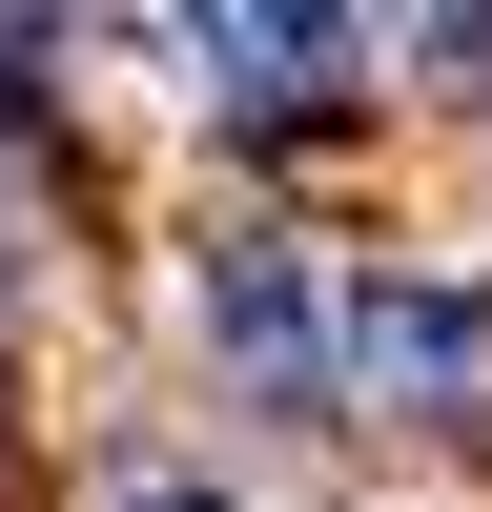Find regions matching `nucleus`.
<instances>
[{"label": "nucleus", "mask_w": 492, "mask_h": 512, "mask_svg": "<svg viewBox=\"0 0 492 512\" xmlns=\"http://www.w3.org/2000/svg\"><path fill=\"white\" fill-rule=\"evenodd\" d=\"M472 369H492V328L451 287H349V390L369 410H472Z\"/></svg>", "instance_id": "obj_3"}, {"label": "nucleus", "mask_w": 492, "mask_h": 512, "mask_svg": "<svg viewBox=\"0 0 492 512\" xmlns=\"http://www.w3.org/2000/svg\"><path fill=\"white\" fill-rule=\"evenodd\" d=\"M103 512H226V492H205V472H123Z\"/></svg>", "instance_id": "obj_4"}, {"label": "nucleus", "mask_w": 492, "mask_h": 512, "mask_svg": "<svg viewBox=\"0 0 492 512\" xmlns=\"http://www.w3.org/2000/svg\"><path fill=\"white\" fill-rule=\"evenodd\" d=\"M185 62H205V103H226V123H287V103H328L369 41H349V21H287V0H246V21L205 0V21H185Z\"/></svg>", "instance_id": "obj_2"}, {"label": "nucleus", "mask_w": 492, "mask_h": 512, "mask_svg": "<svg viewBox=\"0 0 492 512\" xmlns=\"http://www.w3.org/2000/svg\"><path fill=\"white\" fill-rule=\"evenodd\" d=\"M185 328L226 349L246 410H328V390H349V308H328V246L308 226H226L185 267Z\"/></svg>", "instance_id": "obj_1"}, {"label": "nucleus", "mask_w": 492, "mask_h": 512, "mask_svg": "<svg viewBox=\"0 0 492 512\" xmlns=\"http://www.w3.org/2000/svg\"><path fill=\"white\" fill-rule=\"evenodd\" d=\"M21 62H41V41H0V103H21Z\"/></svg>", "instance_id": "obj_5"}]
</instances>
